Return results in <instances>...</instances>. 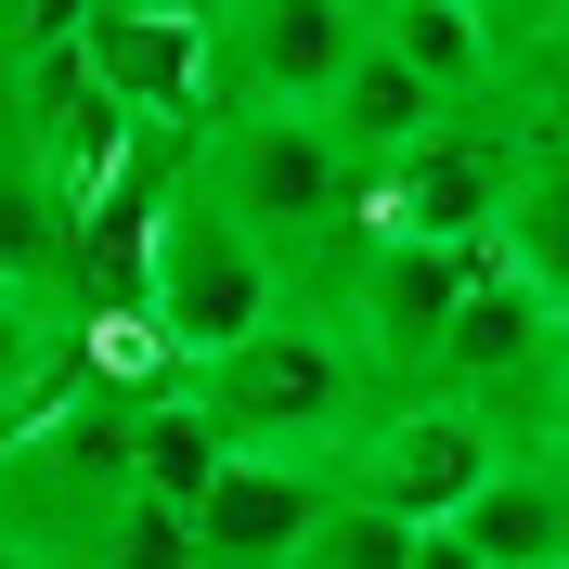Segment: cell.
<instances>
[{
	"mask_svg": "<svg viewBox=\"0 0 569 569\" xmlns=\"http://www.w3.org/2000/svg\"><path fill=\"white\" fill-rule=\"evenodd\" d=\"M181 389H194V415L220 427V453H284V466H323V479L350 466V440L376 427V401H389L323 323H298V311H272L247 350H220L208 376H181Z\"/></svg>",
	"mask_w": 569,
	"mask_h": 569,
	"instance_id": "6da1fadb",
	"label": "cell"
},
{
	"mask_svg": "<svg viewBox=\"0 0 569 569\" xmlns=\"http://www.w3.org/2000/svg\"><path fill=\"white\" fill-rule=\"evenodd\" d=\"M194 194H208L220 220H247L284 272L323 259L362 220V169L323 142V117H298V104H220L208 130H194Z\"/></svg>",
	"mask_w": 569,
	"mask_h": 569,
	"instance_id": "7a4b0ae2",
	"label": "cell"
},
{
	"mask_svg": "<svg viewBox=\"0 0 569 569\" xmlns=\"http://www.w3.org/2000/svg\"><path fill=\"white\" fill-rule=\"evenodd\" d=\"M272 311H284V259L259 247L247 220H220L208 194H194V169H181L169 220H156V247H142V298H130V323L156 337V362H169V376H208V362H220V350H247Z\"/></svg>",
	"mask_w": 569,
	"mask_h": 569,
	"instance_id": "3957f363",
	"label": "cell"
},
{
	"mask_svg": "<svg viewBox=\"0 0 569 569\" xmlns=\"http://www.w3.org/2000/svg\"><path fill=\"white\" fill-rule=\"evenodd\" d=\"M557 298H543L518 259H479L453 298V323H440V350H427V401H466V415H492L518 453H531V427H543V350H557Z\"/></svg>",
	"mask_w": 569,
	"mask_h": 569,
	"instance_id": "277c9868",
	"label": "cell"
},
{
	"mask_svg": "<svg viewBox=\"0 0 569 569\" xmlns=\"http://www.w3.org/2000/svg\"><path fill=\"white\" fill-rule=\"evenodd\" d=\"M518 117L479 91V104H453L440 130L401 156V169L362 181V233H415V247H492L505 233V194H518Z\"/></svg>",
	"mask_w": 569,
	"mask_h": 569,
	"instance_id": "5b68a950",
	"label": "cell"
},
{
	"mask_svg": "<svg viewBox=\"0 0 569 569\" xmlns=\"http://www.w3.org/2000/svg\"><path fill=\"white\" fill-rule=\"evenodd\" d=\"M518 453L492 415H466V401H376V427L350 440V466H337V492H362V505H389V518H415V531H453L466 518V492L492 479V466Z\"/></svg>",
	"mask_w": 569,
	"mask_h": 569,
	"instance_id": "8992f818",
	"label": "cell"
},
{
	"mask_svg": "<svg viewBox=\"0 0 569 569\" xmlns=\"http://www.w3.org/2000/svg\"><path fill=\"white\" fill-rule=\"evenodd\" d=\"M389 0H220L208 39H220V104H298L311 117L337 78L376 52Z\"/></svg>",
	"mask_w": 569,
	"mask_h": 569,
	"instance_id": "52a82bcc",
	"label": "cell"
},
{
	"mask_svg": "<svg viewBox=\"0 0 569 569\" xmlns=\"http://www.w3.org/2000/svg\"><path fill=\"white\" fill-rule=\"evenodd\" d=\"M78 66L104 78V104L130 117V130L194 142L220 117V39H208V13H117V0H91Z\"/></svg>",
	"mask_w": 569,
	"mask_h": 569,
	"instance_id": "ba28073f",
	"label": "cell"
},
{
	"mask_svg": "<svg viewBox=\"0 0 569 569\" xmlns=\"http://www.w3.org/2000/svg\"><path fill=\"white\" fill-rule=\"evenodd\" d=\"M323 466H284V453H220L208 505H194V557L208 569H298V543H311L323 518Z\"/></svg>",
	"mask_w": 569,
	"mask_h": 569,
	"instance_id": "9c48e42d",
	"label": "cell"
},
{
	"mask_svg": "<svg viewBox=\"0 0 569 569\" xmlns=\"http://www.w3.org/2000/svg\"><path fill=\"white\" fill-rule=\"evenodd\" d=\"M91 389V323L52 272L39 284H0V440H27L39 415H66Z\"/></svg>",
	"mask_w": 569,
	"mask_h": 569,
	"instance_id": "30bf717a",
	"label": "cell"
},
{
	"mask_svg": "<svg viewBox=\"0 0 569 569\" xmlns=\"http://www.w3.org/2000/svg\"><path fill=\"white\" fill-rule=\"evenodd\" d=\"M311 117H323V142H337V156H350V169L376 181V169H401V156H415V142L440 130V117H453V91H427V78L389 52V27H376V52H362V66L337 78V91H323Z\"/></svg>",
	"mask_w": 569,
	"mask_h": 569,
	"instance_id": "8fae6325",
	"label": "cell"
},
{
	"mask_svg": "<svg viewBox=\"0 0 569 569\" xmlns=\"http://www.w3.org/2000/svg\"><path fill=\"white\" fill-rule=\"evenodd\" d=\"M492 569H557L569 557V453H505L453 518Z\"/></svg>",
	"mask_w": 569,
	"mask_h": 569,
	"instance_id": "7c38bea8",
	"label": "cell"
},
{
	"mask_svg": "<svg viewBox=\"0 0 569 569\" xmlns=\"http://www.w3.org/2000/svg\"><path fill=\"white\" fill-rule=\"evenodd\" d=\"M492 104L518 142H569V0H492Z\"/></svg>",
	"mask_w": 569,
	"mask_h": 569,
	"instance_id": "4fadbf2b",
	"label": "cell"
},
{
	"mask_svg": "<svg viewBox=\"0 0 569 569\" xmlns=\"http://www.w3.org/2000/svg\"><path fill=\"white\" fill-rule=\"evenodd\" d=\"M492 247L569 311V142H531V156H518V194H505V233H492Z\"/></svg>",
	"mask_w": 569,
	"mask_h": 569,
	"instance_id": "5bb4252c",
	"label": "cell"
},
{
	"mask_svg": "<svg viewBox=\"0 0 569 569\" xmlns=\"http://www.w3.org/2000/svg\"><path fill=\"white\" fill-rule=\"evenodd\" d=\"M66 284V208H52V181L13 130H0V284Z\"/></svg>",
	"mask_w": 569,
	"mask_h": 569,
	"instance_id": "9a60e30c",
	"label": "cell"
},
{
	"mask_svg": "<svg viewBox=\"0 0 569 569\" xmlns=\"http://www.w3.org/2000/svg\"><path fill=\"white\" fill-rule=\"evenodd\" d=\"M298 569H415V518H389V505H362V492H323Z\"/></svg>",
	"mask_w": 569,
	"mask_h": 569,
	"instance_id": "2e32d148",
	"label": "cell"
},
{
	"mask_svg": "<svg viewBox=\"0 0 569 569\" xmlns=\"http://www.w3.org/2000/svg\"><path fill=\"white\" fill-rule=\"evenodd\" d=\"M531 453H569V323H557V350H543V427H531Z\"/></svg>",
	"mask_w": 569,
	"mask_h": 569,
	"instance_id": "e0dca14e",
	"label": "cell"
},
{
	"mask_svg": "<svg viewBox=\"0 0 569 569\" xmlns=\"http://www.w3.org/2000/svg\"><path fill=\"white\" fill-rule=\"evenodd\" d=\"M415 569H492V557H479L466 531H415Z\"/></svg>",
	"mask_w": 569,
	"mask_h": 569,
	"instance_id": "ac0fdd59",
	"label": "cell"
},
{
	"mask_svg": "<svg viewBox=\"0 0 569 569\" xmlns=\"http://www.w3.org/2000/svg\"><path fill=\"white\" fill-rule=\"evenodd\" d=\"M117 13H220V0H117Z\"/></svg>",
	"mask_w": 569,
	"mask_h": 569,
	"instance_id": "d6986e66",
	"label": "cell"
},
{
	"mask_svg": "<svg viewBox=\"0 0 569 569\" xmlns=\"http://www.w3.org/2000/svg\"><path fill=\"white\" fill-rule=\"evenodd\" d=\"M0 569H52V557H27V543H13V531H0Z\"/></svg>",
	"mask_w": 569,
	"mask_h": 569,
	"instance_id": "ffe728a7",
	"label": "cell"
},
{
	"mask_svg": "<svg viewBox=\"0 0 569 569\" xmlns=\"http://www.w3.org/2000/svg\"><path fill=\"white\" fill-rule=\"evenodd\" d=\"M427 13H492V0H427Z\"/></svg>",
	"mask_w": 569,
	"mask_h": 569,
	"instance_id": "44dd1931",
	"label": "cell"
},
{
	"mask_svg": "<svg viewBox=\"0 0 569 569\" xmlns=\"http://www.w3.org/2000/svg\"><path fill=\"white\" fill-rule=\"evenodd\" d=\"M557 569H569V557H557Z\"/></svg>",
	"mask_w": 569,
	"mask_h": 569,
	"instance_id": "7402d4cb",
	"label": "cell"
}]
</instances>
